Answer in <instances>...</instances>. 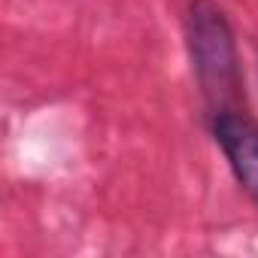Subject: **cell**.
<instances>
[{
	"label": "cell",
	"mask_w": 258,
	"mask_h": 258,
	"mask_svg": "<svg viewBox=\"0 0 258 258\" xmlns=\"http://www.w3.org/2000/svg\"><path fill=\"white\" fill-rule=\"evenodd\" d=\"M188 58L213 112L234 109L243 97V70L234 28L216 0H191L185 13Z\"/></svg>",
	"instance_id": "obj_1"
},
{
	"label": "cell",
	"mask_w": 258,
	"mask_h": 258,
	"mask_svg": "<svg viewBox=\"0 0 258 258\" xmlns=\"http://www.w3.org/2000/svg\"><path fill=\"white\" fill-rule=\"evenodd\" d=\"M213 137L225 152L237 182L258 201V121L240 106L213 112Z\"/></svg>",
	"instance_id": "obj_2"
}]
</instances>
